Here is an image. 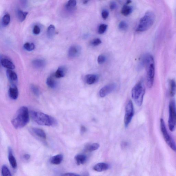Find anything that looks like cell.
Segmentation results:
<instances>
[{
	"label": "cell",
	"mask_w": 176,
	"mask_h": 176,
	"mask_svg": "<svg viewBox=\"0 0 176 176\" xmlns=\"http://www.w3.org/2000/svg\"><path fill=\"white\" fill-rule=\"evenodd\" d=\"M8 157L9 163L13 169H16L17 167L16 160L15 156L13 155L12 149L10 147L8 148Z\"/></svg>",
	"instance_id": "5bb4252c"
},
{
	"label": "cell",
	"mask_w": 176,
	"mask_h": 176,
	"mask_svg": "<svg viewBox=\"0 0 176 176\" xmlns=\"http://www.w3.org/2000/svg\"><path fill=\"white\" fill-rule=\"evenodd\" d=\"M46 62L45 60L42 59H36L32 62V65L34 68L40 69L45 66Z\"/></svg>",
	"instance_id": "ac0fdd59"
},
{
	"label": "cell",
	"mask_w": 176,
	"mask_h": 176,
	"mask_svg": "<svg viewBox=\"0 0 176 176\" xmlns=\"http://www.w3.org/2000/svg\"><path fill=\"white\" fill-rule=\"evenodd\" d=\"M23 157L24 159L28 160L30 159V156L29 154H26L24 155Z\"/></svg>",
	"instance_id": "60d3db41"
},
{
	"label": "cell",
	"mask_w": 176,
	"mask_h": 176,
	"mask_svg": "<svg viewBox=\"0 0 176 176\" xmlns=\"http://www.w3.org/2000/svg\"><path fill=\"white\" fill-rule=\"evenodd\" d=\"M10 17L9 14H6L3 17V26H6L8 25L10 22Z\"/></svg>",
	"instance_id": "f1b7e54d"
},
{
	"label": "cell",
	"mask_w": 176,
	"mask_h": 176,
	"mask_svg": "<svg viewBox=\"0 0 176 176\" xmlns=\"http://www.w3.org/2000/svg\"><path fill=\"white\" fill-rule=\"evenodd\" d=\"M55 27L53 25L51 24L49 27L47 31L48 37L52 38L54 36L55 33Z\"/></svg>",
	"instance_id": "484cf974"
},
{
	"label": "cell",
	"mask_w": 176,
	"mask_h": 176,
	"mask_svg": "<svg viewBox=\"0 0 176 176\" xmlns=\"http://www.w3.org/2000/svg\"><path fill=\"white\" fill-rule=\"evenodd\" d=\"M75 159L78 165L85 164L87 161V158L85 155L78 154L75 157Z\"/></svg>",
	"instance_id": "44dd1931"
},
{
	"label": "cell",
	"mask_w": 176,
	"mask_h": 176,
	"mask_svg": "<svg viewBox=\"0 0 176 176\" xmlns=\"http://www.w3.org/2000/svg\"><path fill=\"white\" fill-rule=\"evenodd\" d=\"M30 89L32 92L35 95L38 96L40 95V90L37 86L34 85H31L30 86Z\"/></svg>",
	"instance_id": "d6a6232c"
},
{
	"label": "cell",
	"mask_w": 176,
	"mask_h": 176,
	"mask_svg": "<svg viewBox=\"0 0 176 176\" xmlns=\"http://www.w3.org/2000/svg\"><path fill=\"white\" fill-rule=\"evenodd\" d=\"M29 120L28 108L26 107L22 106L19 109L11 122L15 129H19L27 125Z\"/></svg>",
	"instance_id": "7a4b0ae2"
},
{
	"label": "cell",
	"mask_w": 176,
	"mask_h": 176,
	"mask_svg": "<svg viewBox=\"0 0 176 176\" xmlns=\"http://www.w3.org/2000/svg\"><path fill=\"white\" fill-rule=\"evenodd\" d=\"M66 68L63 66L59 67L55 72L54 76L57 78H60L64 77L67 72Z\"/></svg>",
	"instance_id": "2e32d148"
},
{
	"label": "cell",
	"mask_w": 176,
	"mask_h": 176,
	"mask_svg": "<svg viewBox=\"0 0 176 176\" xmlns=\"http://www.w3.org/2000/svg\"><path fill=\"white\" fill-rule=\"evenodd\" d=\"M102 43V41L99 38H95L91 42V45L93 46H97Z\"/></svg>",
	"instance_id": "d590c367"
},
{
	"label": "cell",
	"mask_w": 176,
	"mask_h": 176,
	"mask_svg": "<svg viewBox=\"0 0 176 176\" xmlns=\"http://www.w3.org/2000/svg\"><path fill=\"white\" fill-rule=\"evenodd\" d=\"M160 129L163 138L167 145L174 152H176V145L173 139L170 135L166 129L164 120L161 119Z\"/></svg>",
	"instance_id": "52a82bcc"
},
{
	"label": "cell",
	"mask_w": 176,
	"mask_h": 176,
	"mask_svg": "<svg viewBox=\"0 0 176 176\" xmlns=\"http://www.w3.org/2000/svg\"><path fill=\"white\" fill-rule=\"evenodd\" d=\"M117 85L114 83L108 84L100 89L99 95L101 97H104L116 89Z\"/></svg>",
	"instance_id": "9c48e42d"
},
{
	"label": "cell",
	"mask_w": 176,
	"mask_h": 176,
	"mask_svg": "<svg viewBox=\"0 0 176 176\" xmlns=\"http://www.w3.org/2000/svg\"><path fill=\"white\" fill-rule=\"evenodd\" d=\"M31 131L38 137L43 139L46 138V135L43 130L37 128H32Z\"/></svg>",
	"instance_id": "d6986e66"
},
{
	"label": "cell",
	"mask_w": 176,
	"mask_h": 176,
	"mask_svg": "<svg viewBox=\"0 0 176 176\" xmlns=\"http://www.w3.org/2000/svg\"><path fill=\"white\" fill-rule=\"evenodd\" d=\"M54 76H49L47 80L46 83L47 85L52 89H54L57 86V82L53 77Z\"/></svg>",
	"instance_id": "7402d4cb"
},
{
	"label": "cell",
	"mask_w": 176,
	"mask_h": 176,
	"mask_svg": "<svg viewBox=\"0 0 176 176\" xmlns=\"http://www.w3.org/2000/svg\"><path fill=\"white\" fill-rule=\"evenodd\" d=\"M87 131V129L84 126H82L81 128V133H83Z\"/></svg>",
	"instance_id": "b9f144b4"
},
{
	"label": "cell",
	"mask_w": 176,
	"mask_h": 176,
	"mask_svg": "<svg viewBox=\"0 0 176 176\" xmlns=\"http://www.w3.org/2000/svg\"><path fill=\"white\" fill-rule=\"evenodd\" d=\"M41 31V28H40L39 26L37 25L34 26L33 30V32L34 34H36V35H38L40 33Z\"/></svg>",
	"instance_id": "8d00e7d4"
},
{
	"label": "cell",
	"mask_w": 176,
	"mask_h": 176,
	"mask_svg": "<svg viewBox=\"0 0 176 176\" xmlns=\"http://www.w3.org/2000/svg\"><path fill=\"white\" fill-rule=\"evenodd\" d=\"M30 115L32 119L40 125L53 126L57 124V120L54 118L42 112H32Z\"/></svg>",
	"instance_id": "3957f363"
},
{
	"label": "cell",
	"mask_w": 176,
	"mask_h": 176,
	"mask_svg": "<svg viewBox=\"0 0 176 176\" xmlns=\"http://www.w3.org/2000/svg\"><path fill=\"white\" fill-rule=\"evenodd\" d=\"M134 115V108L133 103L131 100L128 101L125 108V114L124 123L126 127H128L131 122Z\"/></svg>",
	"instance_id": "ba28073f"
},
{
	"label": "cell",
	"mask_w": 176,
	"mask_h": 176,
	"mask_svg": "<svg viewBox=\"0 0 176 176\" xmlns=\"http://www.w3.org/2000/svg\"><path fill=\"white\" fill-rule=\"evenodd\" d=\"M128 24L125 21H122L119 23L118 25V28L120 30L125 31L127 29Z\"/></svg>",
	"instance_id": "836d02e7"
},
{
	"label": "cell",
	"mask_w": 176,
	"mask_h": 176,
	"mask_svg": "<svg viewBox=\"0 0 176 176\" xmlns=\"http://www.w3.org/2000/svg\"><path fill=\"white\" fill-rule=\"evenodd\" d=\"M28 14L27 12H23L22 10H19L18 11V17L20 22H23L25 20Z\"/></svg>",
	"instance_id": "4316f807"
},
{
	"label": "cell",
	"mask_w": 176,
	"mask_h": 176,
	"mask_svg": "<svg viewBox=\"0 0 176 176\" xmlns=\"http://www.w3.org/2000/svg\"><path fill=\"white\" fill-rule=\"evenodd\" d=\"M106 56L104 55L101 54L99 55L97 58V62L99 64H102L106 62Z\"/></svg>",
	"instance_id": "e575fe53"
},
{
	"label": "cell",
	"mask_w": 176,
	"mask_h": 176,
	"mask_svg": "<svg viewBox=\"0 0 176 176\" xmlns=\"http://www.w3.org/2000/svg\"><path fill=\"white\" fill-rule=\"evenodd\" d=\"M24 47L26 50L30 51L34 50L35 48V45L33 43H27L24 44Z\"/></svg>",
	"instance_id": "f546056e"
},
{
	"label": "cell",
	"mask_w": 176,
	"mask_h": 176,
	"mask_svg": "<svg viewBox=\"0 0 176 176\" xmlns=\"http://www.w3.org/2000/svg\"><path fill=\"white\" fill-rule=\"evenodd\" d=\"M62 176H80L79 175H78L77 174L73 173H66L64 175H62Z\"/></svg>",
	"instance_id": "ab89813d"
},
{
	"label": "cell",
	"mask_w": 176,
	"mask_h": 176,
	"mask_svg": "<svg viewBox=\"0 0 176 176\" xmlns=\"http://www.w3.org/2000/svg\"><path fill=\"white\" fill-rule=\"evenodd\" d=\"M63 159H64V156L62 154H57L52 157L50 159V161L52 164L58 165L62 162Z\"/></svg>",
	"instance_id": "ffe728a7"
},
{
	"label": "cell",
	"mask_w": 176,
	"mask_h": 176,
	"mask_svg": "<svg viewBox=\"0 0 176 176\" xmlns=\"http://www.w3.org/2000/svg\"><path fill=\"white\" fill-rule=\"evenodd\" d=\"M141 65L144 66L147 71V85L149 88L154 85L155 75V66L154 59L152 55L146 54L142 57Z\"/></svg>",
	"instance_id": "6da1fadb"
},
{
	"label": "cell",
	"mask_w": 176,
	"mask_h": 176,
	"mask_svg": "<svg viewBox=\"0 0 176 176\" xmlns=\"http://www.w3.org/2000/svg\"><path fill=\"white\" fill-rule=\"evenodd\" d=\"M99 145L98 143H94L88 147L87 149L89 152H93L98 149L99 147Z\"/></svg>",
	"instance_id": "4dcf8cb0"
},
{
	"label": "cell",
	"mask_w": 176,
	"mask_h": 176,
	"mask_svg": "<svg viewBox=\"0 0 176 176\" xmlns=\"http://www.w3.org/2000/svg\"><path fill=\"white\" fill-rule=\"evenodd\" d=\"M131 3V0H127L126 2V5H128Z\"/></svg>",
	"instance_id": "7bdbcfd3"
},
{
	"label": "cell",
	"mask_w": 176,
	"mask_h": 176,
	"mask_svg": "<svg viewBox=\"0 0 176 176\" xmlns=\"http://www.w3.org/2000/svg\"><path fill=\"white\" fill-rule=\"evenodd\" d=\"M108 164L105 163H100L95 165L93 167L94 170L97 172L106 171L108 169Z\"/></svg>",
	"instance_id": "e0dca14e"
},
{
	"label": "cell",
	"mask_w": 176,
	"mask_h": 176,
	"mask_svg": "<svg viewBox=\"0 0 176 176\" xmlns=\"http://www.w3.org/2000/svg\"><path fill=\"white\" fill-rule=\"evenodd\" d=\"M145 91L144 84L142 81L139 82L132 89V97L137 106H140L142 105Z\"/></svg>",
	"instance_id": "5b68a950"
},
{
	"label": "cell",
	"mask_w": 176,
	"mask_h": 176,
	"mask_svg": "<svg viewBox=\"0 0 176 176\" xmlns=\"http://www.w3.org/2000/svg\"><path fill=\"white\" fill-rule=\"evenodd\" d=\"M11 70L8 69L7 71V77L13 85H15V83L18 81V76L16 73Z\"/></svg>",
	"instance_id": "4fadbf2b"
},
{
	"label": "cell",
	"mask_w": 176,
	"mask_h": 176,
	"mask_svg": "<svg viewBox=\"0 0 176 176\" xmlns=\"http://www.w3.org/2000/svg\"><path fill=\"white\" fill-rule=\"evenodd\" d=\"M108 26L106 24H102L99 26L98 29V32L99 34H103L106 32Z\"/></svg>",
	"instance_id": "1f68e13d"
},
{
	"label": "cell",
	"mask_w": 176,
	"mask_h": 176,
	"mask_svg": "<svg viewBox=\"0 0 176 176\" xmlns=\"http://www.w3.org/2000/svg\"><path fill=\"white\" fill-rule=\"evenodd\" d=\"M156 17L155 15L152 11H147L140 20L136 31L143 32L149 29L154 24Z\"/></svg>",
	"instance_id": "277c9868"
},
{
	"label": "cell",
	"mask_w": 176,
	"mask_h": 176,
	"mask_svg": "<svg viewBox=\"0 0 176 176\" xmlns=\"http://www.w3.org/2000/svg\"><path fill=\"white\" fill-rule=\"evenodd\" d=\"M117 7V4L114 1H112L110 4V8L111 10H114Z\"/></svg>",
	"instance_id": "f35d334b"
},
{
	"label": "cell",
	"mask_w": 176,
	"mask_h": 176,
	"mask_svg": "<svg viewBox=\"0 0 176 176\" xmlns=\"http://www.w3.org/2000/svg\"><path fill=\"white\" fill-rule=\"evenodd\" d=\"M1 62L2 66L8 69L13 70L15 68V66L14 64L8 59L1 58Z\"/></svg>",
	"instance_id": "9a60e30c"
},
{
	"label": "cell",
	"mask_w": 176,
	"mask_h": 176,
	"mask_svg": "<svg viewBox=\"0 0 176 176\" xmlns=\"http://www.w3.org/2000/svg\"><path fill=\"white\" fill-rule=\"evenodd\" d=\"M89 0H83V3L84 4H87L89 1Z\"/></svg>",
	"instance_id": "ee69618b"
},
{
	"label": "cell",
	"mask_w": 176,
	"mask_h": 176,
	"mask_svg": "<svg viewBox=\"0 0 176 176\" xmlns=\"http://www.w3.org/2000/svg\"><path fill=\"white\" fill-rule=\"evenodd\" d=\"M170 93L172 97L175 95L176 93V83L175 80H171L170 81Z\"/></svg>",
	"instance_id": "cb8c5ba5"
},
{
	"label": "cell",
	"mask_w": 176,
	"mask_h": 176,
	"mask_svg": "<svg viewBox=\"0 0 176 176\" xmlns=\"http://www.w3.org/2000/svg\"><path fill=\"white\" fill-rule=\"evenodd\" d=\"M8 94L9 97L13 100H16L18 98L19 91L18 88L16 85H12L9 88Z\"/></svg>",
	"instance_id": "7c38bea8"
},
{
	"label": "cell",
	"mask_w": 176,
	"mask_h": 176,
	"mask_svg": "<svg viewBox=\"0 0 176 176\" xmlns=\"http://www.w3.org/2000/svg\"><path fill=\"white\" fill-rule=\"evenodd\" d=\"M81 52V48L77 45H72L69 48L68 55L69 58L73 59L79 56Z\"/></svg>",
	"instance_id": "30bf717a"
},
{
	"label": "cell",
	"mask_w": 176,
	"mask_h": 176,
	"mask_svg": "<svg viewBox=\"0 0 176 176\" xmlns=\"http://www.w3.org/2000/svg\"><path fill=\"white\" fill-rule=\"evenodd\" d=\"M76 0H69L67 3L66 5V8L67 10L68 11H71L75 8L76 6Z\"/></svg>",
	"instance_id": "d4e9b609"
},
{
	"label": "cell",
	"mask_w": 176,
	"mask_h": 176,
	"mask_svg": "<svg viewBox=\"0 0 176 176\" xmlns=\"http://www.w3.org/2000/svg\"><path fill=\"white\" fill-rule=\"evenodd\" d=\"M109 15L108 11L106 10H103L102 13V16L103 19L106 20L108 18Z\"/></svg>",
	"instance_id": "74e56055"
},
{
	"label": "cell",
	"mask_w": 176,
	"mask_h": 176,
	"mask_svg": "<svg viewBox=\"0 0 176 176\" xmlns=\"http://www.w3.org/2000/svg\"><path fill=\"white\" fill-rule=\"evenodd\" d=\"M99 76L96 74H89L85 76V81L88 85H92L98 81Z\"/></svg>",
	"instance_id": "8fae6325"
},
{
	"label": "cell",
	"mask_w": 176,
	"mask_h": 176,
	"mask_svg": "<svg viewBox=\"0 0 176 176\" xmlns=\"http://www.w3.org/2000/svg\"><path fill=\"white\" fill-rule=\"evenodd\" d=\"M133 10V8L127 5H125L122 8L121 13L124 16H127L131 14Z\"/></svg>",
	"instance_id": "603a6c76"
},
{
	"label": "cell",
	"mask_w": 176,
	"mask_h": 176,
	"mask_svg": "<svg viewBox=\"0 0 176 176\" xmlns=\"http://www.w3.org/2000/svg\"><path fill=\"white\" fill-rule=\"evenodd\" d=\"M169 118L168 126L170 131H174L176 127V106L175 101H170L169 105Z\"/></svg>",
	"instance_id": "8992f818"
},
{
	"label": "cell",
	"mask_w": 176,
	"mask_h": 176,
	"mask_svg": "<svg viewBox=\"0 0 176 176\" xmlns=\"http://www.w3.org/2000/svg\"><path fill=\"white\" fill-rule=\"evenodd\" d=\"M1 173L3 176H10L12 175L8 168L5 165L3 166L1 168Z\"/></svg>",
	"instance_id": "83f0119b"
}]
</instances>
